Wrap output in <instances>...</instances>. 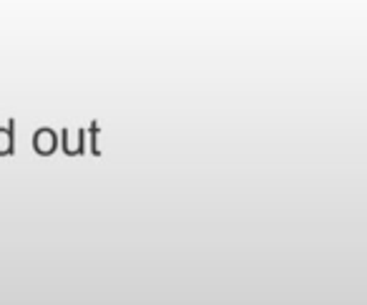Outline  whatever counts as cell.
<instances>
[{
	"mask_svg": "<svg viewBox=\"0 0 367 305\" xmlns=\"http://www.w3.org/2000/svg\"><path fill=\"white\" fill-rule=\"evenodd\" d=\"M33 149L40 157L56 154V149H58V134L53 132V129H38V132L33 134Z\"/></svg>",
	"mask_w": 367,
	"mask_h": 305,
	"instance_id": "cell-1",
	"label": "cell"
},
{
	"mask_svg": "<svg viewBox=\"0 0 367 305\" xmlns=\"http://www.w3.org/2000/svg\"><path fill=\"white\" fill-rule=\"evenodd\" d=\"M85 136L91 139V154H93V157H99L101 149H99V144H96V141H99V124H93L91 129L85 132Z\"/></svg>",
	"mask_w": 367,
	"mask_h": 305,
	"instance_id": "cell-4",
	"label": "cell"
},
{
	"mask_svg": "<svg viewBox=\"0 0 367 305\" xmlns=\"http://www.w3.org/2000/svg\"><path fill=\"white\" fill-rule=\"evenodd\" d=\"M15 121H8L6 129H0V157H13L15 154Z\"/></svg>",
	"mask_w": 367,
	"mask_h": 305,
	"instance_id": "cell-3",
	"label": "cell"
},
{
	"mask_svg": "<svg viewBox=\"0 0 367 305\" xmlns=\"http://www.w3.org/2000/svg\"><path fill=\"white\" fill-rule=\"evenodd\" d=\"M58 144L63 146V152H66L68 157H83V154H85V129H81V132H79V141H76V144H73L68 129H63V132H60Z\"/></svg>",
	"mask_w": 367,
	"mask_h": 305,
	"instance_id": "cell-2",
	"label": "cell"
}]
</instances>
